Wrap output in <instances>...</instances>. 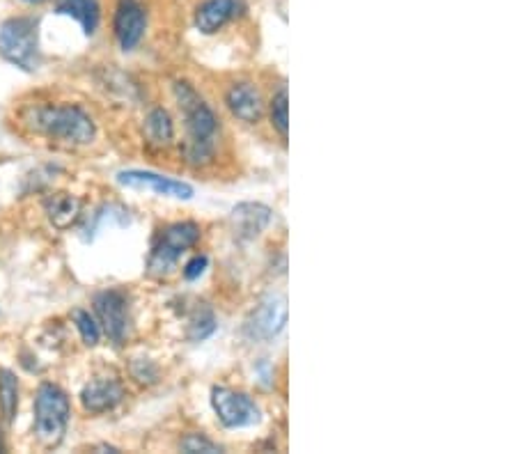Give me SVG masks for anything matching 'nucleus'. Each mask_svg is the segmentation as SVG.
<instances>
[{"label":"nucleus","instance_id":"nucleus-7","mask_svg":"<svg viewBox=\"0 0 516 454\" xmlns=\"http://www.w3.org/2000/svg\"><path fill=\"white\" fill-rule=\"evenodd\" d=\"M287 324V301L285 296H267L257 308L250 312L244 324V333L248 340L264 342L276 338Z\"/></svg>","mask_w":516,"mask_h":454},{"label":"nucleus","instance_id":"nucleus-2","mask_svg":"<svg viewBox=\"0 0 516 454\" xmlns=\"http://www.w3.org/2000/svg\"><path fill=\"white\" fill-rule=\"evenodd\" d=\"M33 127L67 145H88L95 138V122L78 106H44L33 113Z\"/></svg>","mask_w":516,"mask_h":454},{"label":"nucleus","instance_id":"nucleus-3","mask_svg":"<svg viewBox=\"0 0 516 454\" xmlns=\"http://www.w3.org/2000/svg\"><path fill=\"white\" fill-rule=\"evenodd\" d=\"M69 397L53 383H42L35 397V434L46 448H56L67 432Z\"/></svg>","mask_w":516,"mask_h":454},{"label":"nucleus","instance_id":"nucleus-18","mask_svg":"<svg viewBox=\"0 0 516 454\" xmlns=\"http://www.w3.org/2000/svg\"><path fill=\"white\" fill-rule=\"evenodd\" d=\"M0 411L7 422L19 411V381L10 370H0Z\"/></svg>","mask_w":516,"mask_h":454},{"label":"nucleus","instance_id":"nucleus-1","mask_svg":"<svg viewBox=\"0 0 516 454\" xmlns=\"http://www.w3.org/2000/svg\"><path fill=\"white\" fill-rule=\"evenodd\" d=\"M175 97L184 113L186 133H189V140L184 145L186 159L191 163H207L214 154V136L218 129L216 115L189 83H175Z\"/></svg>","mask_w":516,"mask_h":454},{"label":"nucleus","instance_id":"nucleus-10","mask_svg":"<svg viewBox=\"0 0 516 454\" xmlns=\"http://www.w3.org/2000/svg\"><path fill=\"white\" fill-rule=\"evenodd\" d=\"M147 14L136 0H120L115 12V35L124 51L136 49L145 35Z\"/></svg>","mask_w":516,"mask_h":454},{"label":"nucleus","instance_id":"nucleus-17","mask_svg":"<svg viewBox=\"0 0 516 454\" xmlns=\"http://www.w3.org/2000/svg\"><path fill=\"white\" fill-rule=\"evenodd\" d=\"M145 138L147 143L154 147H168L175 138V127H172L170 115L163 108H154V111L145 117Z\"/></svg>","mask_w":516,"mask_h":454},{"label":"nucleus","instance_id":"nucleus-19","mask_svg":"<svg viewBox=\"0 0 516 454\" xmlns=\"http://www.w3.org/2000/svg\"><path fill=\"white\" fill-rule=\"evenodd\" d=\"M72 319H74V324L78 328V333H81L83 342L88 344V347H97L99 340H101V331H99V324L95 322V317H92L90 312H85V310H74Z\"/></svg>","mask_w":516,"mask_h":454},{"label":"nucleus","instance_id":"nucleus-11","mask_svg":"<svg viewBox=\"0 0 516 454\" xmlns=\"http://www.w3.org/2000/svg\"><path fill=\"white\" fill-rule=\"evenodd\" d=\"M271 223V209L260 202H241L232 209L230 225L237 239H255L267 230Z\"/></svg>","mask_w":516,"mask_h":454},{"label":"nucleus","instance_id":"nucleus-15","mask_svg":"<svg viewBox=\"0 0 516 454\" xmlns=\"http://www.w3.org/2000/svg\"><path fill=\"white\" fill-rule=\"evenodd\" d=\"M44 209L53 227L67 230V227H72L78 221V216H81V200L69 193H53L51 198H46Z\"/></svg>","mask_w":516,"mask_h":454},{"label":"nucleus","instance_id":"nucleus-4","mask_svg":"<svg viewBox=\"0 0 516 454\" xmlns=\"http://www.w3.org/2000/svg\"><path fill=\"white\" fill-rule=\"evenodd\" d=\"M200 239V227L195 223H172L166 230L159 234V239L154 241L150 262H147V271L152 276H166L172 271V266L177 264L186 250L198 244Z\"/></svg>","mask_w":516,"mask_h":454},{"label":"nucleus","instance_id":"nucleus-8","mask_svg":"<svg viewBox=\"0 0 516 454\" xmlns=\"http://www.w3.org/2000/svg\"><path fill=\"white\" fill-rule=\"evenodd\" d=\"M117 184L124 189L134 191H152L156 195H166V198L177 200H191L193 198V186L186 182H177V179L161 177L156 172L147 170H124L117 175Z\"/></svg>","mask_w":516,"mask_h":454},{"label":"nucleus","instance_id":"nucleus-14","mask_svg":"<svg viewBox=\"0 0 516 454\" xmlns=\"http://www.w3.org/2000/svg\"><path fill=\"white\" fill-rule=\"evenodd\" d=\"M124 399V388L122 383H117L113 379H99L92 381L83 388L81 402L85 406V411L90 413H106L115 409Z\"/></svg>","mask_w":516,"mask_h":454},{"label":"nucleus","instance_id":"nucleus-12","mask_svg":"<svg viewBox=\"0 0 516 454\" xmlns=\"http://www.w3.org/2000/svg\"><path fill=\"white\" fill-rule=\"evenodd\" d=\"M225 104H228L232 115L239 117L241 122L257 124L264 117V101L260 90L253 83L232 85L228 95H225Z\"/></svg>","mask_w":516,"mask_h":454},{"label":"nucleus","instance_id":"nucleus-6","mask_svg":"<svg viewBox=\"0 0 516 454\" xmlns=\"http://www.w3.org/2000/svg\"><path fill=\"white\" fill-rule=\"evenodd\" d=\"M211 406H214L218 420L225 427H253L262 420V413L257 404L246 393H237L230 388H214L211 390Z\"/></svg>","mask_w":516,"mask_h":454},{"label":"nucleus","instance_id":"nucleus-21","mask_svg":"<svg viewBox=\"0 0 516 454\" xmlns=\"http://www.w3.org/2000/svg\"><path fill=\"white\" fill-rule=\"evenodd\" d=\"M214 331H216L214 315H211L209 310L195 312V317L191 319V324H189V338L195 340V342H200V340H207Z\"/></svg>","mask_w":516,"mask_h":454},{"label":"nucleus","instance_id":"nucleus-25","mask_svg":"<svg viewBox=\"0 0 516 454\" xmlns=\"http://www.w3.org/2000/svg\"><path fill=\"white\" fill-rule=\"evenodd\" d=\"M5 450V445H3V441H0V452H3Z\"/></svg>","mask_w":516,"mask_h":454},{"label":"nucleus","instance_id":"nucleus-22","mask_svg":"<svg viewBox=\"0 0 516 454\" xmlns=\"http://www.w3.org/2000/svg\"><path fill=\"white\" fill-rule=\"evenodd\" d=\"M179 448H182L186 454H198V452H202V454H218V452H223L216 443H211L209 438L200 436V434H189L182 443H179Z\"/></svg>","mask_w":516,"mask_h":454},{"label":"nucleus","instance_id":"nucleus-9","mask_svg":"<svg viewBox=\"0 0 516 454\" xmlns=\"http://www.w3.org/2000/svg\"><path fill=\"white\" fill-rule=\"evenodd\" d=\"M95 310L108 338H111L115 344H122L124 338H127V328H129L127 296L117 292V289H106V292L97 294Z\"/></svg>","mask_w":516,"mask_h":454},{"label":"nucleus","instance_id":"nucleus-16","mask_svg":"<svg viewBox=\"0 0 516 454\" xmlns=\"http://www.w3.org/2000/svg\"><path fill=\"white\" fill-rule=\"evenodd\" d=\"M56 12L76 19L78 23H81L85 35H92L99 26V3L97 0H58Z\"/></svg>","mask_w":516,"mask_h":454},{"label":"nucleus","instance_id":"nucleus-20","mask_svg":"<svg viewBox=\"0 0 516 454\" xmlns=\"http://www.w3.org/2000/svg\"><path fill=\"white\" fill-rule=\"evenodd\" d=\"M271 122L280 136L287 138L289 133V104H287V90H280L271 101Z\"/></svg>","mask_w":516,"mask_h":454},{"label":"nucleus","instance_id":"nucleus-13","mask_svg":"<svg viewBox=\"0 0 516 454\" xmlns=\"http://www.w3.org/2000/svg\"><path fill=\"white\" fill-rule=\"evenodd\" d=\"M244 10L241 0H205L195 12V28L205 35H214Z\"/></svg>","mask_w":516,"mask_h":454},{"label":"nucleus","instance_id":"nucleus-24","mask_svg":"<svg viewBox=\"0 0 516 454\" xmlns=\"http://www.w3.org/2000/svg\"><path fill=\"white\" fill-rule=\"evenodd\" d=\"M26 3H44V0H26Z\"/></svg>","mask_w":516,"mask_h":454},{"label":"nucleus","instance_id":"nucleus-5","mask_svg":"<svg viewBox=\"0 0 516 454\" xmlns=\"http://www.w3.org/2000/svg\"><path fill=\"white\" fill-rule=\"evenodd\" d=\"M0 56L26 72L37 69V23L17 17L0 26Z\"/></svg>","mask_w":516,"mask_h":454},{"label":"nucleus","instance_id":"nucleus-23","mask_svg":"<svg viewBox=\"0 0 516 454\" xmlns=\"http://www.w3.org/2000/svg\"><path fill=\"white\" fill-rule=\"evenodd\" d=\"M207 264H209V260H207L205 255H195L193 260L184 266V278H186V280H195V278H200L202 273H205Z\"/></svg>","mask_w":516,"mask_h":454}]
</instances>
